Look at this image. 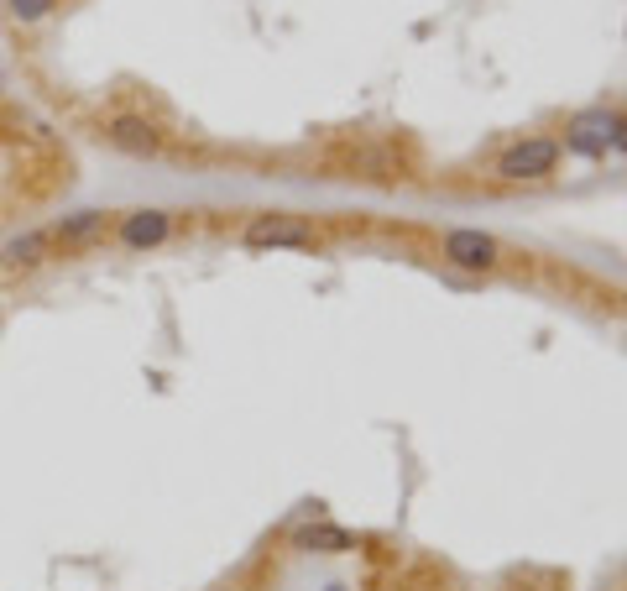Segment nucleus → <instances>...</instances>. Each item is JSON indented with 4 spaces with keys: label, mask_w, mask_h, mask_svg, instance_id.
I'll return each instance as SVG.
<instances>
[{
    "label": "nucleus",
    "mask_w": 627,
    "mask_h": 591,
    "mask_svg": "<svg viewBox=\"0 0 627 591\" xmlns=\"http://www.w3.org/2000/svg\"><path fill=\"white\" fill-rule=\"evenodd\" d=\"M53 0H11V16L16 21H37V16H48Z\"/></svg>",
    "instance_id": "nucleus-1"
}]
</instances>
